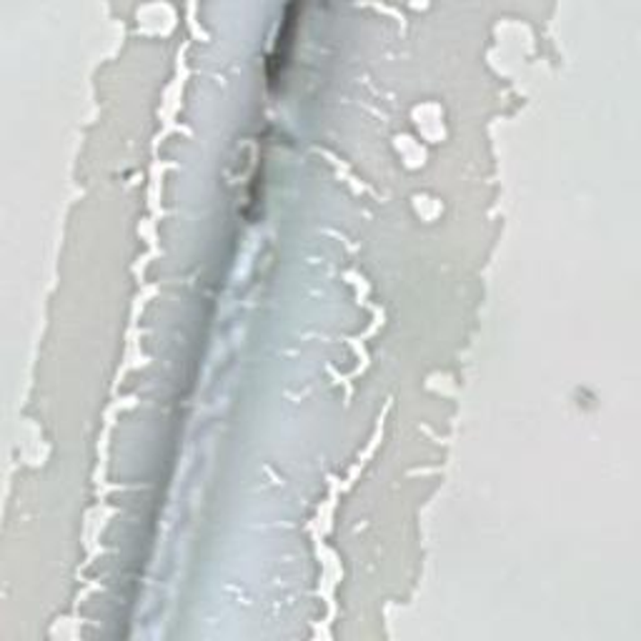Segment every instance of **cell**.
Segmentation results:
<instances>
[{
	"instance_id": "cell-1",
	"label": "cell",
	"mask_w": 641,
	"mask_h": 641,
	"mask_svg": "<svg viewBox=\"0 0 641 641\" xmlns=\"http://www.w3.org/2000/svg\"><path fill=\"white\" fill-rule=\"evenodd\" d=\"M293 5H296V3H290L289 8H286V18L281 21V30H279V38H276V46H273L271 58H268V78H271V81H276L279 73L283 71L286 63H289V46H290V38H293V30H296V21L290 18Z\"/></svg>"
}]
</instances>
